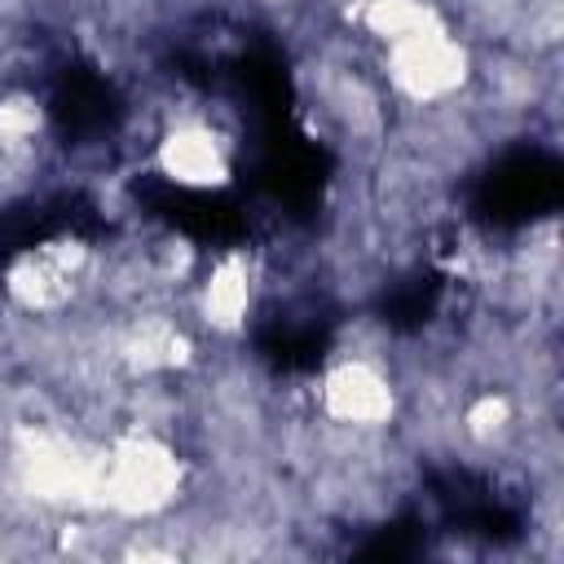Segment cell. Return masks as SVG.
<instances>
[{
  "label": "cell",
  "instance_id": "1",
  "mask_svg": "<svg viewBox=\"0 0 564 564\" xmlns=\"http://www.w3.org/2000/svg\"><path fill=\"white\" fill-rule=\"evenodd\" d=\"M234 150L238 145L225 132V123L207 106H194V110L172 115L159 128V137L150 145V167L163 181H172L176 189L212 194L234 181Z\"/></svg>",
  "mask_w": 564,
  "mask_h": 564
}]
</instances>
